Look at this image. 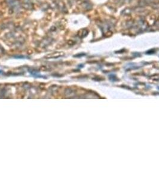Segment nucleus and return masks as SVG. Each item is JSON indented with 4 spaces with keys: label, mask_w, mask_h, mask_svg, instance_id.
Returning <instances> with one entry per match:
<instances>
[{
    "label": "nucleus",
    "mask_w": 159,
    "mask_h": 179,
    "mask_svg": "<svg viewBox=\"0 0 159 179\" xmlns=\"http://www.w3.org/2000/svg\"><path fill=\"white\" fill-rule=\"evenodd\" d=\"M136 27L139 30H144L147 28V23L145 20L141 19L136 23Z\"/></svg>",
    "instance_id": "obj_3"
},
{
    "label": "nucleus",
    "mask_w": 159,
    "mask_h": 179,
    "mask_svg": "<svg viewBox=\"0 0 159 179\" xmlns=\"http://www.w3.org/2000/svg\"><path fill=\"white\" fill-rule=\"evenodd\" d=\"M132 0H126V3H130V1H132Z\"/></svg>",
    "instance_id": "obj_11"
},
{
    "label": "nucleus",
    "mask_w": 159,
    "mask_h": 179,
    "mask_svg": "<svg viewBox=\"0 0 159 179\" xmlns=\"http://www.w3.org/2000/svg\"><path fill=\"white\" fill-rule=\"evenodd\" d=\"M133 26H134V22L132 20L128 21L126 22V27L128 29L132 28Z\"/></svg>",
    "instance_id": "obj_7"
},
{
    "label": "nucleus",
    "mask_w": 159,
    "mask_h": 179,
    "mask_svg": "<svg viewBox=\"0 0 159 179\" xmlns=\"http://www.w3.org/2000/svg\"><path fill=\"white\" fill-rule=\"evenodd\" d=\"M21 6L27 10H32L33 8V4L31 0H22Z\"/></svg>",
    "instance_id": "obj_2"
},
{
    "label": "nucleus",
    "mask_w": 159,
    "mask_h": 179,
    "mask_svg": "<svg viewBox=\"0 0 159 179\" xmlns=\"http://www.w3.org/2000/svg\"><path fill=\"white\" fill-rule=\"evenodd\" d=\"M131 9H125L123 11H122V14L124 15H129L131 13Z\"/></svg>",
    "instance_id": "obj_9"
},
{
    "label": "nucleus",
    "mask_w": 159,
    "mask_h": 179,
    "mask_svg": "<svg viewBox=\"0 0 159 179\" xmlns=\"http://www.w3.org/2000/svg\"><path fill=\"white\" fill-rule=\"evenodd\" d=\"M117 1L121 3H125L126 2V0H117Z\"/></svg>",
    "instance_id": "obj_10"
},
{
    "label": "nucleus",
    "mask_w": 159,
    "mask_h": 179,
    "mask_svg": "<svg viewBox=\"0 0 159 179\" xmlns=\"http://www.w3.org/2000/svg\"><path fill=\"white\" fill-rule=\"evenodd\" d=\"M64 53L61 52H53L50 53L46 56V58L47 59H55V58H59L60 57H62L64 56Z\"/></svg>",
    "instance_id": "obj_4"
},
{
    "label": "nucleus",
    "mask_w": 159,
    "mask_h": 179,
    "mask_svg": "<svg viewBox=\"0 0 159 179\" xmlns=\"http://www.w3.org/2000/svg\"><path fill=\"white\" fill-rule=\"evenodd\" d=\"M22 34L23 33L20 30H15L6 34L5 38L9 41H14L15 44L23 42L25 38Z\"/></svg>",
    "instance_id": "obj_1"
},
{
    "label": "nucleus",
    "mask_w": 159,
    "mask_h": 179,
    "mask_svg": "<svg viewBox=\"0 0 159 179\" xmlns=\"http://www.w3.org/2000/svg\"><path fill=\"white\" fill-rule=\"evenodd\" d=\"M59 29H60V25L59 24L54 25L53 26H52V27L50 28V32L51 33H55V32H58Z\"/></svg>",
    "instance_id": "obj_6"
},
{
    "label": "nucleus",
    "mask_w": 159,
    "mask_h": 179,
    "mask_svg": "<svg viewBox=\"0 0 159 179\" xmlns=\"http://www.w3.org/2000/svg\"><path fill=\"white\" fill-rule=\"evenodd\" d=\"M82 6H83V7L86 10H90L92 8V5L88 2H84L83 4H82Z\"/></svg>",
    "instance_id": "obj_8"
},
{
    "label": "nucleus",
    "mask_w": 159,
    "mask_h": 179,
    "mask_svg": "<svg viewBox=\"0 0 159 179\" xmlns=\"http://www.w3.org/2000/svg\"><path fill=\"white\" fill-rule=\"evenodd\" d=\"M158 23H159V18H158Z\"/></svg>",
    "instance_id": "obj_12"
},
{
    "label": "nucleus",
    "mask_w": 159,
    "mask_h": 179,
    "mask_svg": "<svg viewBox=\"0 0 159 179\" xmlns=\"http://www.w3.org/2000/svg\"><path fill=\"white\" fill-rule=\"evenodd\" d=\"M88 34V30L86 28L81 29L77 32V35L80 38H85Z\"/></svg>",
    "instance_id": "obj_5"
}]
</instances>
